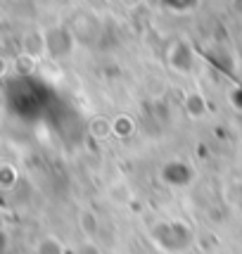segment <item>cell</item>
Instances as JSON below:
<instances>
[{
  "label": "cell",
  "instance_id": "6da1fadb",
  "mask_svg": "<svg viewBox=\"0 0 242 254\" xmlns=\"http://www.w3.org/2000/svg\"><path fill=\"white\" fill-rule=\"evenodd\" d=\"M192 176H195V171H192L187 164L178 162V159H171V162L164 166V181L169 186H174V188L187 186V183L192 181Z\"/></svg>",
  "mask_w": 242,
  "mask_h": 254
},
{
  "label": "cell",
  "instance_id": "7a4b0ae2",
  "mask_svg": "<svg viewBox=\"0 0 242 254\" xmlns=\"http://www.w3.org/2000/svg\"><path fill=\"white\" fill-rule=\"evenodd\" d=\"M90 133L98 138H110L114 135V119H105V117H95L90 122Z\"/></svg>",
  "mask_w": 242,
  "mask_h": 254
},
{
  "label": "cell",
  "instance_id": "3957f363",
  "mask_svg": "<svg viewBox=\"0 0 242 254\" xmlns=\"http://www.w3.org/2000/svg\"><path fill=\"white\" fill-rule=\"evenodd\" d=\"M36 254H64V250H62L60 240H55V238H43L41 243L36 245Z\"/></svg>",
  "mask_w": 242,
  "mask_h": 254
},
{
  "label": "cell",
  "instance_id": "277c9868",
  "mask_svg": "<svg viewBox=\"0 0 242 254\" xmlns=\"http://www.w3.org/2000/svg\"><path fill=\"white\" fill-rule=\"evenodd\" d=\"M133 128H135V124H133L128 117H117V119H114V135L126 138V135H128Z\"/></svg>",
  "mask_w": 242,
  "mask_h": 254
}]
</instances>
